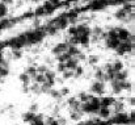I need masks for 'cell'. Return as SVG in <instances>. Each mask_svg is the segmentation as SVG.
Returning <instances> with one entry per match:
<instances>
[{"instance_id": "cell-1", "label": "cell", "mask_w": 135, "mask_h": 125, "mask_svg": "<svg viewBox=\"0 0 135 125\" xmlns=\"http://www.w3.org/2000/svg\"><path fill=\"white\" fill-rule=\"evenodd\" d=\"M134 47H135V43L125 41V42H121L114 51H115V54H117L118 57H125V55L133 53V51H134Z\"/></svg>"}, {"instance_id": "cell-2", "label": "cell", "mask_w": 135, "mask_h": 125, "mask_svg": "<svg viewBox=\"0 0 135 125\" xmlns=\"http://www.w3.org/2000/svg\"><path fill=\"white\" fill-rule=\"evenodd\" d=\"M90 92L92 95L94 93V96H104L105 93V83L102 82H98V81H93L90 84Z\"/></svg>"}, {"instance_id": "cell-3", "label": "cell", "mask_w": 135, "mask_h": 125, "mask_svg": "<svg viewBox=\"0 0 135 125\" xmlns=\"http://www.w3.org/2000/svg\"><path fill=\"white\" fill-rule=\"evenodd\" d=\"M115 30H117V38L121 42L127 41L130 38V36L133 34V32L125 26H115Z\"/></svg>"}, {"instance_id": "cell-4", "label": "cell", "mask_w": 135, "mask_h": 125, "mask_svg": "<svg viewBox=\"0 0 135 125\" xmlns=\"http://www.w3.org/2000/svg\"><path fill=\"white\" fill-rule=\"evenodd\" d=\"M67 47H68V42L63 41V42H58L52 49H51V54L55 57V58H58L60 54H63V53H66V50H67Z\"/></svg>"}, {"instance_id": "cell-5", "label": "cell", "mask_w": 135, "mask_h": 125, "mask_svg": "<svg viewBox=\"0 0 135 125\" xmlns=\"http://www.w3.org/2000/svg\"><path fill=\"white\" fill-rule=\"evenodd\" d=\"M110 111H112V115L125 112V103L123 101H119V100H115L113 103V105L110 107Z\"/></svg>"}, {"instance_id": "cell-6", "label": "cell", "mask_w": 135, "mask_h": 125, "mask_svg": "<svg viewBox=\"0 0 135 125\" xmlns=\"http://www.w3.org/2000/svg\"><path fill=\"white\" fill-rule=\"evenodd\" d=\"M97 116H98V119H101V120H108V119H110L112 117V111H110V108H106V107H100V109L97 111V113H96Z\"/></svg>"}, {"instance_id": "cell-7", "label": "cell", "mask_w": 135, "mask_h": 125, "mask_svg": "<svg viewBox=\"0 0 135 125\" xmlns=\"http://www.w3.org/2000/svg\"><path fill=\"white\" fill-rule=\"evenodd\" d=\"M100 107H106V108H110L113 105V103L115 101V99L113 96H100Z\"/></svg>"}, {"instance_id": "cell-8", "label": "cell", "mask_w": 135, "mask_h": 125, "mask_svg": "<svg viewBox=\"0 0 135 125\" xmlns=\"http://www.w3.org/2000/svg\"><path fill=\"white\" fill-rule=\"evenodd\" d=\"M104 43H105V47L109 49V50H115L118 47V45L121 43V41L118 38H105L104 40Z\"/></svg>"}, {"instance_id": "cell-9", "label": "cell", "mask_w": 135, "mask_h": 125, "mask_svg": "<svg viewBox=\"0 0 135 125\" xmlns=\"http://www.w3.org/2000/svg\"><path fill=\"white\" fill-rule=\"evenodd\" d=\"M110 86H112V91L114 95H119L123 92L122 90V82H118V81H112L110 82Z\"/></svg>"}, {"instance_id": "cell-10", "label": "cell", "mask_w": 135, "mask_h": 125, "mask_svg": "<svg viewBox=\"0 0 135 125\" xmlns=\"http://www.w3.org/2000/svg\"><path fill=\"white\" fill-rule=\"evenodd\" d=\"M127 79H129V71L122 70V71H118V73L114 74V79H113V81L123 82V81H127Z\"/></svg>"}, {"instance_id": "cell-11", "label": "cell", "mask_w": 135, "mask_h": 125, "mask_svg": "<svg viewBox=\"0 0 135 125\" xmlns=\"http://www.w3.org/2000/svg\"><path fill=\"white\" fill-rule=\"evenodd\" d=\"M64 65H66V69H67V70H72V71H74V70L76 69V66L79 65V61H78L75 57H71L68 61L64 62Z\"/></svg>"}, {"instance_id": "cell-12", "label": "cell", "mask_w": 135, "mask_h": 125, "mask_svg": "<svg viewBox=\"0 0 135 125\" xmlns=\"http://www.w3.org/2000/svg\"><path fill=\"white\" fill-rule=\"evenodd\" d=\"M127 13L122 9V7L119 8V9H117L115 12H114V17L117 19V20H119V21H123V23H126V19H127Z\"/></svg>"}, {"instance_id": "cell-13", "label": "cell", "mask_w": 135, "mask_h": 125, "mask_svg": "<svg viewBox=\"0 0 135 125\" xmlns=\"http://www.w3.org/2000/svg\"><path fill=\"white\" fill-rule=\"evenodd\" d=\"M112 69H113V71H115V73L122 71V70H125V63H123L121 59H115V61L112 62Z\"/></svg>"}, {"instance_id": "cell-14", "label": "cell", "mask_w": 135, "mask_h": 125, "mask_svg": "<svg viewBox=\"0 0 135 125\" xmlns=\"http://www.w3.org/2000/svg\"><path fill=\"white\" fill-rule=\"evenodd\" d=\"M18 79H20V83L22 86H30V83H32V78L28 74H25V73H21L18 75Z\"/></svg>"}, {"instance_id": "cell-15", "label": "cell", "mask_w": 135, "mask_h": 125, "mask_svg": "<svg viewBox=\"0 0 135 125\" xmlns=\"http://www.w3.org/2000/svg\"><path fill=\"white\" fill-rule=\"evenodd\" d=\"M85 61L88 62L89 66H96L98 63V61H100V57L96 55V54H89V55H87V59Z\"/></svg>"}, {"instance_id": "cell-16", "label": "cell", "mask_w": 135, "mask_h": 125, "mask_svg": "<svg viewBox=\"0 0 135 125\" xmlns=\"http://www.w3.org/2000/svg\"><path fill=\"white\" fill-rule=\"evenodd\" d=\"M79 45L83 47H88L90 45V37L89 36H79Z\"/></svg>"}, {"instance_id": "cell-17", "label": "cell", "mask_w": 135, "mask_h": 125, "mask_svg": "<svg viewBox=\"0 0 135 125\" xmlns=\"http://www.w3.org/2000/svg\"><path fill=\"white\" fill-rule=\"evenodd\" d=\"M84 74H85V69L83 66L78 65L76 69L74 70V78H81V77H84Z\"/></svg>"}, {"instance_id": "cell-18", "label": "cell", "mask_w": 135, "mask_h": 125, "mask_svg": "<svg viewBox=\"0 0 135 125\" xmlns=\"http://www.w3.org/2000/svg\"><path fill=\"white\" fill-rule=\"evenodd\" d=\"M36 66H37V65H32V66H28V67H26V70L24 71V73H25V74H28V75H29V77H30L32 79H33V78L36 77V75H37V69H36Z\"/></svg>"}, {"instance_id": "cell-19", "label": "cell", "mask_w": 135, "mask_h": 125, "mask_svg": "<svg viewBox=\"0 0 135 125\" xmlns=\"http://www.w3.org/2000/svg\"><path fill=\"white\" fill-rule=\"evenodd\" d=\"M83 116H84V113L78 112V111H71V113H70V119L72 121H80L83 119Z\"/></svg>"}, {"instance_id": "cell-20", "label": "cell", "mask_w": 135, "mask_h": 125, "mask_svg": "<svg viewBox=\"0 0 135 125\" xmlns=\"http://www.w3.org/2000/svg\"><path fill=\"white\" fill-rule=\"evenodd\" d=\"M29 90H30V93H36V95H41L42 92H41V86L37 83H30L29 86Z\"/></svg>"}, {"instance_id": "cell-21", "label": "cell", "mask_w": 135, "mask_h": 125, "mask_svg": "<svg viewBox=\"0 0 135 125\" xmlns=\"http://www.w3.org/2000/svg\"><path fill=\"white\" fill-rule=\"evenodd\" d=\"M76 97H78V100H79L80 103H85V101H88V99L90 97V93L89 92L81 91V92H79V95H78Z\"/></svg>"}, {"instance_id": "cell-22", "label": "cell", "mask_w": 135, "mask_h": 125, "mask_svg": "<svg viewBox=\"0 0 135 125\" xmlns=\"http://www.w3.org/2000/svg\"><path fill=\"white\" fill-rule=\"evenodd\" d=\"M42 7H44V9H45L46 15H50V13H52V12L55 11V7H54L50 1H47V0L44 3V5H42Z\"/></svg>"}, {"instance_id": "cell-23", "label": "cell", "mask_w": 135, "mask_h": 125, "mask_svg": "<svg viewBox=\"0 0 135 125\" xmlns=\"http://www.w3.org/2000/svg\"><path fill=\"white\" fill-rule=\"evenodd\" d=\"M47 95H50V96H51L52 99H55V100H60V99H62V96H60V93H59V90H55L54 87L49 90Z\"/></svg>"}, {"instance_id": "cell-24", "label": "cell", "mask_w": 135, "mask_h": 125, "mask_svg": "<svg viewBox=\"0 0 135 125\" xmlns=\"http://www.w3.org/2000/svg\"><path fill=\"white\" fill-rule=\"evenodd\" d=\"M34 115L36 113H33V112H25L24 115H22V120H24V123H26V124H29V123H33V119H34Z\"/></svg>"}, {"instance_id": "cell-25", "label": "cell", "mask_w": 135, "mask_h": 125, "mask_svg": "<svg viewBox=\"0 0 135 125\" xmlns=\"http://www.w3.org/2000/svg\"><path fill=\"white\" fill-rule=\"evenodd\" d=\"M22 49H12L11 51V55H12V59H20L22 58Z\"/></svg>"}, {"instance_id": "cell-26", "label": "cell", "mask_w": 135, "mask_h": 125, "mask_svg": "<svg viewBox=\"0 0 135 125\" xmlns=\"http://www.w3.org/2000/svg\"><path fill=\"white\" fill-rule=\"evenodd\" d=\"M33 81H34V83H37V84H44L46 82V79H45V75L44 74H37L34 78H33Z\"/></svg>"}, {"instance_id": "cell-27", "label": "cell", "mask_w": 135, "mask_h": 125, "mask_svg": "<svg viewBox=\"0 0 135 125\" xmlns=\"http://www.w3.org/2000/svg\"><path fill=\"white\" fill-rule=\"evenodd\" d=\"M74 78V71L72 70H66L62 73V79L63 81H67V79H72Z\"/></svg>"}, {"instance_id": "cell-28", "label": "cell", "mask_w": 135, "mask_h": 125, "mask_svg": "<svg viewBox=\"0 0 135 125\" xmlns=\"http://www.w3.org/2000/svg\"><path fill=\"white\" fill-rule=\"evenodd\" d=\"M36 69H37V74H45L46 71L49 70V66H46L45 63L44 65H37Z\"/></svg>"}, {"instance_id": "cell-29", "label": "cell", "mask_w": 135, "mask_h": 125, "mask_svg": "<svg viewBox=\"0 0 135 125\" xmlns=\"http://www.w3.org/2000/svg\"><path fill=\"white\" fill-rule=\"evenodd\" d=\"M79 62H84L85 59H87V55H85V53L84 51H81V50H79V53L76 54V57H75Z\"/></svg>"}, {"instance_id": "cell-30", "label": "cell", "mask_w": 135, "mask_h": 125, "mask_svg": "<svg viewBox=\"0 0 135 125\" xmlns=\"http://www.w3.org/2000/svg\"><path fill=\"white\" fill-rule=\"evenodd\" d=\"M66 70H67V69H66V65H64L63 62H58V63H56V71H58V73L62 74V73L66 71Z\"/></svg>"}, {"instance_id": "cell-31", "label": "cell", "mask_w": 135, "mask_h": 125, "mask_svg": "<svg viewBox=\"0 0 135 125\" xmlns=\"http://www.w3.org/2000/svg\"><path fill=\"white\" fill-rule=\"evenodd\" d=\"M34 15L36 16H45V9H44V7L41 5V7H38V8H36V11H34Z\"/></svg>"}, {"instance_id": "cell-32", "label": "cell", "mask_w": 135, "mask_h": 125, "mask_svg": "<svg viewBox=\"0 0 135 125\" xmlns=\"http://www.w3.org/2000/svg\"><path fill=\"white\" fill-rule=\"evenodd\" d=\"M59 93H60L62 97H63V96H67V95L70 93V88H68V87H62V88L59 90Z\"/></svg>"}, {"instance_id": "cell-33", "label": "cell", "mask_w": 135, "mask_h": 125, "mask_svg": "<svg viewBox=\"0 0 135 125\" xmlns=\"http://www.w3.org/2000/svg\"><path fill=\"white\" fill-rule=\"evenodd\" d=\"M37 111H38V104H37V103H32V104L29 105V112L37 113Z\"/></svg>"}, {"instance_id": "cell-34", "label": "cell", "mask_w": 135, "mask_h": 125, "mask_svg": "<svg viewBox=\"0 0 135 125\" xmlns=\"http://www.w3.org/2000/svg\"><path fill=\"white\" fill-rule=\"evenodd\" d=\"M68 36H78L76 26H70V28H68Z\"/></svg>"}, {"instance_id": "cell-35", "label": "cell", "mask_w": 135, "mask_h": 125, "mask_svg": "<svg viewBox=\"0 0 135 125\" xmlns=\"http://www.w3.org/2000/svg\"><path fill=\"white\" fill-rule=\"evenodd\" d=\"M22 92H24V93H29V92H30L29 86H22Z\"/></svg>"}, {"instance_id": "cell-36", "label": "cell", "mask_w": 135, "mask_h": 125, "mask_svg": "<svg viewBox=\"0 0 135 125\" xmlns=\"http://www.w3.org/2000/svg\"><path fill=\"white\" fill-rule=\"evenodd\" d=\"M129 103H130V105H134L135 99H134V97H130V99H129Z\"/></svg>"}, {"instance_id": "cell-37", "label": "cell", "mask_w": 135, "mask_h": 125, "mask_svg": "<svg viewBox=\"0 0 135 125\" xmlns=\"http://www.w3.org/2000/svg\"><path fill=\"white\" fill-rule=\"evenodd\" d=\"M47 125H60V124H59V123H58V121H56V119H55V120H54V121H51V123H50V124H47Z\"/></svg>"}, {"instance_id": "cell-38", "label": "cell", "mask_w": 135, "mask_h": 125, "mask_svg": "<svg viewBox=\"0 0 135 125\" xmlns=\"http://www.w3.org/2000/svg\"><path fill=\"white\" fill-rule=\"evenodd\" d=\"M64 1H67V3H70V1H74V0H64Z\"/></svg>"}, {"instance_id": "cell-39", "label": "cell", "mask_w": 135, "mask_h": 125, "mask_svg": "<svg viewBox=\"0 0 135 125\" xmlns=\"http://www.w3.org/2000/svg\"><path fill=\"white\" fill-rule=\"evenodd\" d=\"M28 125H36V124H34V123H29Z\"/></svg>"}, {"instance_id": "cell-40", "label": "cell", "mask_w": 135, "mask_h": 125, "mask_svg": "<svg viewBox=\"0 0 135 125\" xmlns=\"http://www.w3.org/2000/svg\"><path fill=\"white\" fill-rule=\"evenodd\" d=\"M1 82H3V78H1V77H0V84H1Z\"/></svg>"}, {"instance_id": "cell-41", "label": "cell", "mask_w": 135, "mask_h": 125, "mask_svg": "<svg viewBox=\"0 0 135 125\" xmlns=\"http://www.w3.org/2000/svg\"><path fill=\"white\" fill-rule=\"evenodd\" d=\"M15 125H20V124H15Z\"/></svg>"}]
</instances>
